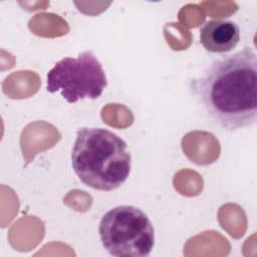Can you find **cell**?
<instances>
[{
  "instance_id": "5b68a950",
  "label": "cell",
  "mask_w": 257,
  "mask_h": 257,
  "mask_svg": "<svg viewBox=\"0 0 257 257\" xmlns=\"http://www.w3.org/2000/svg\"><path fill=\"white\" fill-rule=\"evenodd\" d=\"M240 41L239 26L227 19L207 21L200 29V42L212 53H227L233 50Z\"/></svg>"
},
{
  "instance_id": "6da1fadb",
  "label": "cell",
  "mask_w": 257,
  "mask_h": 257,
  "mask_svg": "<svg viewBox=\"0 0 257 257\" xmlns=\"http://www.w3.org/2000/svg\"><path fill=\"white\" fill-rule=\"evenodd\" d=\"M192 90L210 117L228 131L257 119V55L252 47L214 60L192 81Z\"/></svg>"
},
{
  "instance_id": "3957f363",
  "label": "cell",
  "mask_w": 257,
  "mask_h": 257,
  "mask_svg": "<svg viewBox=\"0 0 257 257\" xmlns=\"http://www.w3.org/2000/svg\"><path fill=\"white\" fill-rule=\"evenodd\" d=\"M98 232L102 246L112 256L144 257L154 248L153 224L135 206L121 205L107 211L99 222Z\"/></svg>"
},
{
  "instance_id": "7a4b0ae2",
  "label": "cell",
  "mask_w": 257,
  "mask_h": 257,
  "mask_svg": "<svg viewBox=\"0 0 257 257\" xmlns=\"http://www.w3.org/2000/svg\"><path fill=\"white\" fill-rule=\"evenodd\" d=\"M74 173L87 187L113 191L128 178L132 166L126 143L100 127H80L71 153Z\"/></svg>"
},
{
  "instance_id": "277c9868",
  "label": "cell",
  "mask_w": 257,
  "mask_h": 257,
  "mask_svg": "<svg viewBox=\"0 0 257 257\" xmlns=\"http://www.w3.org/2000/svg\"><path fill=\"white\" fill-rule=\"evenodd\" d=\"M47 91L60 95L69 103L80 99H95L106 87L107 80L101 63L92 51L77 57H65L47 73Z\"/></svg>"
}]
</instances>
